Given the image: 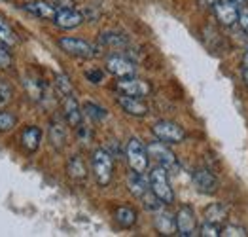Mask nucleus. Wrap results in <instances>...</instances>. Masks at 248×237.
I'll return each mask as SVG.
<instances>
[{
  "instance_id": "dca6fc26",
  "label": "nucleus",
  "mask_w": 248,
  "mask_h": 237,
  "mask_svg": "<svg viewBox=\"0 0 248 237\" xmlns=\"http://www.w3.org/2000/svg\"><path fill=\"white\" fill-rule=\"evenodd\" d=\"M127 188H129V192L135 195V197H139V199H142L152 188H150V180H146L144 174H140V173H129V176H127Z\"/></svg>"
},
{
  "instance_id": "20e7f679",
  "label": "nucleus",
  "mask_w": 248,
  "mask_h": 237,
  "mask_svg": "<svg viewBox=\"0 0 248 237\" xmlns=\"http://www.w3.org/2000/svg\"><path fill=\"white\" fill-rule=\"evenodd\" d=\"M152 133H154V137L157 141H161L165 144H180L186 139L184 127H180L178 124H174L170 120H159V122H155L154 127H152Z\"/></svg>"
},
{
  "instance_id": "bb28decb",
  "label": "nucleus",
  "mask_w": 248,
  "mask_h": 237,
  "mask_svg": "<svg viewBox=\"0 0 248 237\" xmlns=\"http://www.w3.org/2000/svg\"><path fill=\"white\" fill-rule=\"evenodd\" d=\"M55 87L59 89L61 95H70L72 93V84L66 74H55Z\"/></svg>"
},
{
  "instance_id": "6ab92c4d",
  "label": "nucleus",
  "mask_w": 248,
  "mask_h": 237,
  "mask_svg": "<svg viewBox=\"0 0 248 237\" xmlns=\"http://www.w3.org/2000/svg\"><path fill=\"white\" fill-rule=\"evenodd\" d=\"M49 142L55 150H62L66 144V129L61 120H53L49 124Z\"/></svg>"
},
{
  "instance_id": "a878e982",
  "label": "nucleus",
  "mask_w": 248,
  "mask_h": 237,
  "mask_svg": "<svg viewBox=\"0 0 248 237\" xmlns=\"http://www.w3.org/2000/svg\"><path fill=\"white\" fill-rule=\"evenodd\" d=\"M83 112L95 122H103L106 118V110L103 107H99V105H95V103H89V101L83 103Z\"/></svg>"
},
{
  "instance_id": "5701e85b",
  "label": "nucleus",
  "mask_w": 248,
  "mask_h": 237,
  "mask_svg": "<svg viewBox=\"0 0 248 237\" xmlns=\"http://www.w3.org/2000/svg\"><path fill=\"white\" fill-rule=\"evenodd\" d=\"M0 42L4 44V46H8V47H14L16 44L19 42L14 27L8 23V19L4 16H0Z\"/></svg>"
},
{
  "instance_id": "2eb2a0df",
  "label": "nucleus",
  "mask_w": 248,
  "mask_h": 237,
  "mask_svg": "<svg viewBox=\"0 0 248 237\" xmlns=\"http://www.w3.org/2000/svg\"><path fill=\"white\" fill-rule=\"evenodd\" d=\"M23 10L25 12H29L31 16H34V17H40V19H55V16H57V6H53V4H49V2H46V0H34V2H27V4H23Z\"/></svg>"
},
{
  "instance_id": "1a4fd4ad",
  "label": "nucleus",
  "mask_w": 248,
  "mask_h": 237,
  "mask_svg": "<svg viewBox=\"0 0 248 237\" xmlns=\"http://www.w3.org/2000/svg\"><path fill=\"white\" fill-rule=\"evenodd\" d=\"M118 91L124 93V95H133V97H146L152 93V86L146 82V80H140L137 76H131V78H122L118 82Z\"/></svg>"
},
{
  "instance_id": "f3484780",
  "label": "nucleus",
  "mask_w": 248,
  "mask_h": 237,
  "mask_svg": "<svg viewBox=\"0 0 248 237\" xmlns=\"http://www.w3.org/2000/svg\"><path fill=\"white\" fill-rule=\"evenodd\" d=\"M42 142V129L36 126H29L27 129L21 133V146L29 154H34V152L40 148Z\"/></svg>"
},
{
  "instance_id": "72a5a7b5",
  "label": "nucleus",
  "mask_w": 248,
  "mask_h": 237,
  "mask_svg": "<svg viewBox=\"0 0 248 237\" xmlns=\"http://www.w3.org/2000/svg\"><path fill=\"white\" fill-rule=\"evenodd\" d=\"M85 78H87L91 84H101V82H103V72H101L99 68L87 70V72H85Z\"/></svg>"
},
{
  "instance_id": "7c9ffc66",
  "label": "nucleus",
  "mask_w": 248,
  "mask_h": 237,
  "mask_svg": "<svg viewBox=\"0 0 248 237\" xmlns=\"http://www.w3.org/2000/svg\"><path fill=\"white\" fill-rule=\"evenodd\" d=\"M10 66H12V51H10L8 46L0 42V68L4 70V68H10Z\"/></svg>"
},
{
  "instance_id": "f03ea898",
  "label": "nucleus",
  "mask_w": 248,
  "mask_h": 237,
  "mask_svg": "<svg viewBox=\"0 0 248 237\" xmlns=\"http://www.w3.org/2000/svg\"><path fill=\"white\" fill-rule=\"evenodd\" d=\"M150 188L152 192L157 195L163 205H170L174 201V192H172V186H170V180H169V171L165 167L157 165L150 171Z\"/></svg>"
},
{
  "instance_id": "6e6552de",
  "label": "nucleus",
  "mask_w": 248,
  "mask_h": 237,
  "mask_svg": "<svg viewBox=\"0 0 248 237\" xmlns=\"http://www.w3.org/2000/svg\"><path fill=\"white\" fill-rule=\"evenodd\" d=\"M193 184L201 194L212 195L218 192V178L214 176V173L207 167H197L193 171Z\"/></svg>"
},
{
  "instance_id": "412c9836",
  "label": "nucleus",
  "mask_w": 248,
  "mask_h": 237,
  "mask_svg": "<svg viewBox=\"0 0 248 237\" xmlns=\"http://www.w3.org/2000/svg\"><path fill=\"white\" fill-rule=\"evenodd\" d=\"M114 220L118 222L120 228L129 230V228H133L137 224V211L133 207H120L114 213Z\"/></svg>"
},
{
  "instance_id": "7ed1b4c3",
  "label": "nucleus",
  "mask_w": 248,
  "mask_h": 237,
  "mask_svg": "<svg viewBox=\"0 0 248 237\" xmlns=\"http://www.w3.org/2000/svg\"><path fill=\"white\" fill-rule=\"evenodd\" d=\"M125 158H127V163H129L131 171L140 173V174H144L148 171L150 156H148V150L144 148V144L137 137L129 139V142L125 146Z\"/></svg>"
},
{
  "instance_id": "0eeeda50",
  "label": "nucleus",
  "mask_w": 248,
  "mask_h": 237,
  "mask_svg": "<svg viewBox=\"0 0 248 237\" xmlns=\"http://www.w3.org/2000/svg\"><path fill=\"white\" fill-rule=\"evenodd\" d=\"M174 220H176V234L178 236H195V232H197V218H195V213H193V209L189 205L180 207L178 213L174 215Z\"/></svg>"
},
{
  "instance_id": "473e14b6",
  "label": "nucleus",
  "mask_w": 248,
  "mask_h": 237,
  "mask_svg": "<svg viewBox=\"0 0 248 237\" xmlns=\"http://www.w3.org/2000/svg\"><path fill=\"white\" fill-rule=\"evenodd\" d=\"M103 42L108 46H125V40L118 34H103Z\"/></svg>"
},
{
  "instance_id": "4468645a",
  "label": "nucleus",
  "mask_w": 248,
  "mask_h": 237,
  "mask_svg": "<svg viewBox=\"0 0 248 237\" xmlns=\"http://www.w3.org/2000/svg\"><path fill=\"white\" fill-rule=\"evenodd\" d=\"M118 105L124 108V112H127L129 116L144 118L146 114H148V105L142 101V97H133V95H124V93H120Z\"/></svg>"
},
{
  "instance_id": "e433bc0d",
  "label": "nucleus",
  "mask_w": 248,
  "mask_h": 237,
  "mask_svg": "<svg viewBox=\"0 0 248 237\" xmlns=\"http://www.w3.org/2000/svg\"><path fill=\"white\" fill-rule=\"evenodd\" d=\"M231 2H235L237 6H243V4H247L248 0H231Z\"/></svg>"
},
{
  "instance_id": "ddd939ff",
  "label": "nucleus",
  "mask_w": 248,
  "mask_h": 237,
  "mask_svg": "<svg viewBox=\"0 0 248 237\" xmlns=\"http://www.w3.org/2000/svg\"><path fill=\"white\" fill-rule=\"evenodd\" d=\"M53 23L59 27V29H64V31H70V29H76L83 23V16L74 10V8H59L57 10V16Z\"/></svg>"
},
{
  "instance_id": "423d86ee",
  "label": "nucleus",
  "mask_w": 248,
  "mask_h": 237,
  "mask_svg": "<svg viewBox=\"0 0 248 237\" xmlns=\"http://www.w3.org/2000/svg\"><path fill=\"white\" fill-rule=\"evenodd\" d=\"M59 47L64 53L80 57V59H93L97 55V49L91 44L82 40V38H74V36H62V38H59Z\"/></svg>"
},
{
  "instance_id": "c9c22d12",
  "label": "nucleus",
  "mask_w": 248,
  "mask_h": 237,
  "mask_svg": "<svg viewBox=\"0 0 248 237\" xmlns=\"http://www.w3.org/2000/svg\"><path fill=\"white\" fill-rule=\"evenodd\" d=\"M199 4H201L203 8H214L216 0H199Z\"/></svg>"
},
{
  "instance_id": "cd10ccee",
  "label": "nucleus",
  "mask_w": 248,
  "mask_h": 237,
  "mask_svg": "<svg viewBox=\"0 0 248 237\" xmlns=\"http://www.w3.org/2000/svg\"><path fill=\"white\" fill-rule=\"evenodd\" d=\"M199 236L201 237H218V236H222V228H220L218 224H212V222H207V220H205V224L199 228Z\"/></svg>"
},
{
  "instance_id": "f8f14e48",
  "label": "nucleus",
  "mask_w": 248,
  "mask_h": 237,
  "mask_svg": "<svg viewBox=\"0 0 248 237\" xmlns=\"http://www.w3.org/2000/svg\"><path fill=\"white\" fill-rule=\"evenodd\" d=\"M62 114H64V120L70 127H78L80 124L83 122V112L78 101L74 99V95H62Z\"/></svg>"
},
{
  "instance_id": "f257e3e1",
  "label": "nucleus",
  "mask_w": 248,
  "mask_h": 237,
  "mask_svg": "<svg viewBox=\"0 0 248 237\" xmlns=\"http://www.w3.org/2000/svg\"><path fill=\"white\" fill-rule=\"evenodd\" d=\"M91 171L99 186H108L114 174V158L104 148H97L91 156Z\"/></svg>"
},
{
  "instance_id": "39448f33",
  "label": "nucleus",
  "mask_w": 248,
  "mask_h": 237,
  "mask_svg": "<svg viewBox=\"0 0 248 237\" xmlns=\"http://www.w3.org/2000/svg\"><path fill=\"white\" fill-rule=\"evenodd\" d=\"M146 150H148V156H150L152 159H155L157 165L165 167L167 171H174V169H178V159H176L174 152L170 150L165 142H161V141L150 142V144L146 146Z\"/></svg>"
},
{
  "instance_id": "aec40b11",
  "label": "nucleus",
  "mask_w": 248,
  "mask_h": 237,
  "mask_svg": "<svg viewBox=\"0 0 248 237\" xmlns=\"http://www.w3.org/2000/svg\"><path fill=\"white\" fill-rule=\"evenodd\" d=\"M66 173H68V176L72 180L82 182V180L87 178V165L83 163V159L80 156H72L68 159V163H66Z\"/></svg>"
},
{
  "instance_id": "a211bd4d",
  "label": "nucleus",
  "mask_w": 248,
  "mask_h": 237,
  "mask_svg": "<svg viewBox=\"0 0 248 237\" xmlns=\"http://www.w3.org/2000/svg\"><path fill=\"white\" fill-rule=\"evenodd\" d=\"M155 230L161 236H174L176 234V220L174 215L167 213V211H159L155 216Z\"/></svg>"
},
{
  "instance_id": "c85d7f7f",
  "label": "nucleus",
  "mask_w": 248,
  "mask_h": 237,
  "mask_svg": "<svg viewBox=\"0 0 248 237\" xmlns=\"http://www.w3.org/2000/svg\"><path fill=\"white\" fill-rule=\"evenodd\" d=\"M14 97V89L8 82H0V108H4Z\"/></svg>"
},
{
  "instance_id": "b1692460",
  "label": "nucleus",
  "mask_w": 248,
  "mask_h": 237,
  "mask_svg": "<svg viewBox=\"0 0 248 237\" xmlns=\"http://www.w3.org/2000/svg\"><path fill=\"white\" fill-rule=\"evenodd\" d=\"M25 86H27L29 95H31L34 101H42V99H44V95H46V86L42 84V80H38V78H25Z\"/></svg>"
},
{
  "instance_id": "c756f323",
  "label": "nucleus",
  "mask_w": 248,
  "mask_h": 237,
  "mask_svg": "<svg viewBox=\"0 0 248 237\" xmlns=\"http://www.w3.org/2000/svg\"><path fill=\"white\" fill-rule=\"evenodd\" d=\"M222 236L224 237H247V230L245 228H241V226H231V224H228V226H224L222 228Z\"/></svg>"
},
{
  "instance_id": "9d476101",
  "label": "nucleus",
  "mask_w": 248,
  "mask_h": 237,
  "mask_svg": "<svg viewBox=\"0 0 248 237\" xmlns=\"http://www.w3.org/2000/svg\"><path fill=\"white\" fill-rule=\"evenodd\" d=\"M212 10H214L218 21L222 23L224 27H231L239 19V6L235 2H231V0H216Z\"/></svg>"
},
{
  "instance_id": "4be33fe9",
  "label": "nucleus",
  "mask_w": 248,
  "mask_h": 237,
  "mask_svg": "<svg viewBox=\"0 0 248 237\" xmlns=\"http://www.w3.org/2000/svg\"><path fill=\"white\" fill-rule=\"evenodd\" d=\"M205 220L212 222V224H218V226L226 224V220H228V209H226V205L212 203L210 207L205 209Z\"/></svg>"
},
{
  "instance_id": "f704fd0d",
  "label": "nucleus",
  "mask_w": 248,
  "mask_h": 237,
  "mask_svg": "<svg viewBox=\"0 0 248 237\" xmlns=\"http://www.w3.org/2000/svg\"><path fill=\"white\" fill-rule=\"evenodd\" d=\"M243 78L248 86V49L245 51V57H243Z\"/></svg>"
},
{
  "instance_id": "9b49d317",
  "label": "nucleus",
  "mask_w": 248,
  "mask_h": 237,
  "mask_svg": "<svg viewBox=\"0 0 248 237\" xmlns=\"http://www.w3.org/2000/svg\"><path fill=\"white\" fill-rule=\"evenodd\" d=\"M106 68H108V72L114 74L118 80H122V78H131V76L137 74L135 65H133L129 59L122 57V55H112V57H108V59H106Z\"/></svg>"
},
{
  "instance_id": "2f4dec72",
  "label": "nucleus",
  "mask_w": 248,
  "mask_h": 237,
  "mask_svg": "<svg viewBox=\"0 0 248 237\" xmlns=\"http://www.w3.org/2000/svg\"><path fill=\"white\" fill-rule=\"evenodd\" d=\"M237 23L241 25V29H243V31H245V32L248 34V2L241 6V10H239V19H237Z\"/></svg>"
},
{
  "instance_id": "393cba45",
  "label": "nucleus",
  "mask_w": 248,
  "mask_h": 237,
  "mask_svg": "<svg viewBox=\"0 0 248 237\" xmlns=\"http://www.w3.org/2000/svg\"><path fill=\"white\" fill-rule=\"evenodd\" d=\"M16 126H17V116L14 112H8V110L0 108V133L12 131Z\"/></svg>"
}]
</instances>
